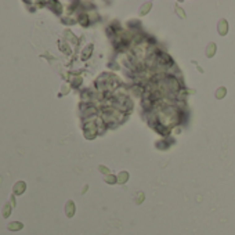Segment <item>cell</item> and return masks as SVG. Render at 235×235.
<instances>
[{
    "label": "cell",
    "mask_w": 235,
    "mask_h": 235,
    "mask_svg": "<svg viewBox=\"0 0 235 235\" xmlns=\"http://www.w3.org/2000/svg\"><path fill=\"white\" fill-rule=\"evenodd\" d=\"M3 216H4V217L10 216V206H8V205H6V207L3 209Z\"/></svg>",
    "instance_id": "4"
},
{
    "label": "cell",
    "mask_w": 235,
    "mask_h": 235,
    "mask_svg": "<svg viewBox=\"0 0 235 235\" xmlns=\"http://www.w3.org/2000/svg\"><path fill=\"white\" fill-rule=\"evenodd\" d=\"M24 191H25V183H24V181H18V183L14 185V192H15L17 195H21Z\"/></svg>",
    "instance_id": "2"
},
{
    "label": "cell",
    "mask_w": 235,
    "mask_h": 235,
    "mask_svg": "<svg viewBox=\"0 0 235 235\" xmlns=\"http://www.w3.org/2000/svg\"><path fill=\"white\" fill-rule=\"evenodd\" d=\"M65 213H67L68 217H72L73 213H75V205H73L72 201H69L67 203V207H65Z\"/></svg>",
    "instance_id": "1"
},
{
    "label": "cell",
    "mask_w": 235,
    "mask_h": 235,
    "mask_svg": "<svg viewBox=\"0 0 235 235\" xmlns=\"http://www.w3.org/2000/svg\"><path fill=\"white\" fill-rule=\"evenodd\" d=\"M22 227H24V224H22V223L14 221V223H10L7 228H8V230H10V231H20V230H22Z\"/></svg>",
    "instance_id": "3"
}]
</instances>
